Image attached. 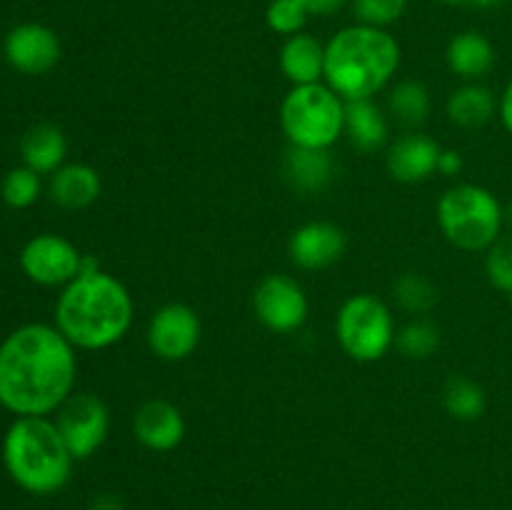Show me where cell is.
<instances>
[{"label": "cell", "mask_w": 512, "mask_h": 510, "mask_svg": "<svg viewBox=\"0 0 512 510\" xmlns=\"http://www.w3.org/2000/svg\"><path fill=\"white\" fill-rule=\"evenodd\" d=\"M75 375V348L55 325H20L0 343V405L18 418L55 413Z\"/></svg>", "instance_id": "1"}, {"label": "cell", "mask_w": 512, "mask_h": 510, "mask_svg": "<svg viewBox=\"0 0 512 510\" xmlns=\"http://www.w3.org/2000/svg\"><path fill=\"white\" fill-rule=\"evenodd\" d=\"M133 325V298L115 275L98 270L70 280L55 303V328L73 348L105 350Z\"/></svg>", "instance_id": "2"}, {"label": "cell", "mask_w": 512, "mask_h": 510, "mask_svg": "<svg viewBox=\"0 0 512 510\" xmlns=\"http://www.w3.org/2000/svg\"><path fill=\"white\" fill-rule=\"evenodd\" d=\"M400 68V45L385 28L348 25L325 43V85L345 103L370 100Z\"/></svg>", "instance_id": "3"}, {"label": "cell", "mask_w": 512, "mask_h": 510, "mask_svg": "<svg viewBox=\"0 0 512 510\" xmlns=\"http://www.w3.org/2000/svg\"><path fill=\"white\" fill-rule=\"evenodd\" d=\"M3 463L15 485L33 495H53L68 485L75 458L55 420L18 418L3 438Z\"/></svg>", "instance_id": "4"}, {"label": "cell", "mask_w": 512, "mask_h": 510, "mask_svg": "<svg viewBox=\"0 0 512 510\" xmlns=\"http://www.w3.org/2000/svg\"><path fill=\"white\" fill-rule=\"evenodd\" d=\"M435 215L448 243L465 253H483L503 235V205L483 185L460 183L448 188Z\"/></svg>", "instance_id": "5"}, {"label": "cell", "mask_w": 512, "mask_h": 510, "mask_svg": "<svg viewBox=\"0 0 512 510\" xmlns=\"http://www.w3.org/2000/svg\"><path fill=\"white\" fill-rule=\"evenodd\" d=\"M280 128L295 148L330 150L345 130V100L323 83L293 85L280 103Z\"/></svg>", "instance_id": "6"}, {"label": "cell", "mask_w": 512, "mask_h": 510, "mask_svg": "<svg viewBox=\"0 0 512 510\" xmlns=\"http://www.w3.org/2000/svg\"><path fill=\"white\" fill-rule=\"evenodd\" d=\"M335 335L348 358L358 363H375L395 343L393 313L375 295H350L338 310Z\"/></svg>", "instance_id": "7"}, {"label": "cell", "mask_w": 512, "mask_h": 510, "mask_svg": "<svg viewBox=\"0 0 512 510\" xmlns=\"http://www.w3.org/2000/svg\"><path fill=\"white\" fill-rule=\"evenodd\" d=\"M60 435L75 460H85L105 443L110 430L108 405L95 393H73L58 408Z\"/></svg>", "instance_id": "8"}, {"label": "cell", "mask_w": 512, "mask_h": 510, "mask_svg": "<svg viewBox=\"0 0 512 510\" xmlns=\"http://www.w3.org/2000/svg\"><path fill=\"white\" fill-rule=\"evenodd\" d=\"M255 318L280 335L295 333L308 320V295L290 275H265L253 293Z\"/></svg>", "instance_id": "9"}, {"label": "cell", "mask_w": 512, "mask_h": 510, "mask_svg": "<svg viewBox=\"0 0 512 510\" xmlns=\"http://www.w3.org/2000/svg\"><path fill=\"white\" fill-rule=\"evenodd\" d=\"M80 253L70 240L55 233H40L30 238L20 250V270L33 283L45 288L68 285L80 273Z\"/></svg>", "instance_id": "10"}, {"label": "cell", "mask_w": 512, "mask_h": 510, "mask_svg": "<svg viewBox=\"0 0 512 510\" xmlns=\"http://www.w3.org/2000/svg\"><path fill=\"white\" fill-rule=\"evenodd\" d=\"M203 325L198 313L185 303H165L148 323V345L155 358L165 363L188 360L198 350Z\"/></svg>", "instance_id": "11"}, {"label": "cell", "mask_w": 512, "mask_h": 510, "mask_svg": "<svg viewBox=\"0 0 512 510\" xmlns=\"http://www.w3.org/2000/svg\"><path fill=\"white\" fill-rule=\"evenodd\" d=\"M5 60L10 68L23 75H45L58 65L60 38L53 28L43 23H20L5 35Z\"/></svg>", "instance_id": "12"}, {"label": "cell", "mask_w": 512, "mask_h": 510, "mask_svg": "<svg viewBox=\"0 0 512 510\" xmlns=\"http://www.w3.org/2000/svg\"><path fill=\"white\" fill-rule=\"evenodd\" d=\"M348 240L343 228L328 220H313L293 230L288 243V253L293 263L303 270H325L338 263L345 255Z\"/></svg>", "instance_id": "13"}, {"label": "cell", "mask_w": 512, "mask_h": 510, "mask_svg": "<svg viewBox=\"0 0 512 510\" xmlns=\"http://www.w3.org/2000/svg\"><path fill=\"white\" fill-rule=\"evenodd\" d=\"M133 435L153 453H170L185 438V418L178 405L165 398L145 400L133 415Z\"/></svg>", "instance_id": "14"}, {"label": "cell", "mask_w": 512, "mask_h": 510, "mask_svg": "<svg viewBox=\"0 0 512 510\" xmlns=\"http://www.w3.org/2000/svg\"><path fill=\"white\" fill-rule=\"evenodd\" d=\"M443 148L425 133H405L388 148V173L398 183H423L438 170Z\"/></svg>", "instance_id": "15"}, {"label": "cell", "mask_w": 512, "mask_h": 510, "mask_svg": "<svg viewBox=\"0 0 512 510\" xmlns=\"http://www.w3.org/2000/svg\"><path fill=\"white\" fill-rule=\"evenodd\" d=\"M283 173L295 193H323L335 178V160L330 150L295 148L290 145L283 160Z\"/></svg>", "instance_id": "16"}, {"label": "cell", "mask_w": 512, "mask_h": 510, "mask_svg": "<svg viewBox=\"0 0 512 510\" xmlns=\"http://www.w3.org/2000/svg\"><path fill=\"white\" fill-rule=\"evenodd\" d=\"M100 190H103V183H100L98 170L85 163L60 165L50 175L48 183L50 200L65 210L90 208L100 198Z\"/></svg>", "instance_id": "17"}, {"label": "cell", "mask_w": 512, "mask_h": 510, "mask_svg": "<svg viewBox=\"0 0 512 510\" xmlns=\"http://www.w3.org/2000/svg\"><path fill=\"white\" fill-rule=\"evenodd\" d=\"M278 63L293 85L320 83L325 75V45L310 33L290 35L280 48Z\"/></svg>", "instance_id": "18"}, {"label": "cell", "mask_w": 512, "mask_h": 510, "mask_svg": "<svg viewBox=\"0 0 512 510\" xmlns=\"http://www.w3.org/2000/svg\"><path fill=\"white\" fill-rule=\"evenodd\" d=\"M445 60H448V68L458 78L468 80V83H478L480 78H485L493 70L495 48L483 33L465 30V33H458L450 40L448 50H445Z\"/></svg>", "instance_id": "19"}, {"label": "cell", "mask_w": 512, "mask_h": 510, "mask_svg": "<svg viewBox=\"0 0 512 510\" xmlns=\"http://www.w3.org/2000/svg\"><path fill=\"white\" fill-rule=\"evenodd\" d=\"M68 153V140L63 130L53 123H38L20 140V158L23 165L38 175H53L63 165Z\"/></svg>", "instance_id": "20"}, {"label": "cell", "mask_w": 512, "mask_h": 510, "mask_svg": "<svg viewBox=\"0 0 512 510\" xmlns=\"http://www.w3.org/2000/svg\"><path fill=\"white\" fill-rule=\"evenodd\" d=\"M345 135L360 153H375L388 140V120L373 100L345 103Z\"/></svg>", "instance_id": "21"}, {"label": "cell", "mask_w": 512, "mask_h": 510, "mask_svg": "<svg viewBox=\"0 0 512 510\" xmlns=\"http://www.w3.org/2000/svg\"><path fill=\"white\" fill-rule=\"evenodd\" d=\"M498 113V98L483 83H465L448 98V118L460 128H483Z\"/></svg>", "instance_id": "22"}, {"label": "cell", "mask_w": 512, "mask_h": 510, "mask_svg": "<svg viewBox=\"0 0 512 510\" xmlns=\"http://www.w3.org/2000/svg\"><path fill=\"white\" fill-rule=\"evenodd\" d=\"M443 408L450 418L473 423L488 408L483 385L475 383L468 375H453V378H448V383L443 388Z\"/></svg>", "instance_id": "23"}, {"label": "cell", "mask_w": 512, "mask_h": 510, "mask_svg": "<svg viewBox=\"0 0 512 510\" xmlns=\"http://www.w3.org/2000/svg\"><path fill=\"white\" fill-rule=\"evenodd\" d=\"M388 110L403 128H418L430 115V93L418 80H400L388 95Z\"/></svg>", "instance_id": "24"}, {"label": "cell", "mask_w": 512, "mask_h": 510, "mask_svg": "<svg viewBox=\"0 0 512 510\" xmlns=\"http://www.w3.org/2000/svg\"><path fill=\"white\" fill-rule=\"evenodd\" d=\"M400 308L410 315H428L438 305V288L420 273H403L393 285Z\"/></svg>", "instance_id": "25"}, {"label": "cell", "mask_w": 512, "mask_h": 510, "mask_svg": "<svg viewBox=\"0 0 512 510\" xmlns=\"http://www.w3.org/2000/svg\"><path fill=\"white\" fill-rule=\"evenodd\" d=\"M395 345L405 358L425 360L440 348V330L430 320H410L395 333Z\"/></svg>", "instance_id": "26"}, {"label": "cell", "mask_w": 512, "mask_h": 510, "mask_svg": "<svg viewBox=\"0 0 512 510\" xmlns=\"http://www.w3.org/2000/svg\"><path fill=\"white\" fill-rule=\"evenodd\" d=\"M40 190H43L40 175L35 173V170H30L28 165H20V168L10 170V173L5 175L3 185H0L3 203L15 210L30 208V205L40 198Z\"/></svg>", "instance_id": "27"}, {"label": "cell", "mask_w": 512, "mask_h": 510, "mask_svg": "<svg viewBox=\"0 0 512 510\" xmlns=\"http://www.w3.org/2000/svg\"><path fill=\"white\" fill-rule=\"evenodd\" d=\"M308 18V10L300 5V0H270L268 10H265V23H268V28L273 33L285 35V38L303 33Z\"/></svg>", "instance_id": "28"}, {"label": "cell", "mask_w": 512, "mask_h": 510, "mask_svg": "<svg viewBox=\"0 0 512 510\" xmlns=\"http://www.w3.org/2000/svg\"><path fill=\"white\" fill-rule=\"evenodd\" d=\"M353 10L358 23L385 28L398 23L408 10V0H353Z\"/></svg>", "instance_id": "29"}, {"label": "cell", "mask_w": 512, "mask_h": 510, "mask_svg": "<svg viewBox=\"0 0 512 510\" xmlns=\"http://www.w3.org/2000/svg\"><path fill=\"white\" fill-rule=\"evenodd\" d=\"M485 273L498 290L508 293L512 288V235H500L488 250H485Z\"/></svg>", "instance_id": "30"}, {"label": "cell", "mask_w": 512, "mask_h": 510, "mask_svg": "<svg viewBox=\"0 0 512 510\" xmlns=\"http://www.w3.org/2000/svg\"><path fill=\"white\" fill-rule=\"evenodd\" d=\"M308 15H318V18H325V15L338 13L345 5V0H300Z\"/></svg>", "instance_id": "31"}, {"label": "cell", "mask_w": 512, "mask_h": 510, "mask_svg": "<svg viewBox=\"0 0 512 510\" xmlns=\"http://www.w3.org/2000/svg\"><path fill=\"white\" fill-rule=\"evenodd\" d=\"M438 170L443 175H448V178H453V175H458L460 170H463V155L458 153V150H445L440 153V160H438Z\"/></svg>", "instance_id": "32"}, {"label": "cell", "mask_w": 512, "mask_h": 510, "mask_svg": "<svg viewBox=\"0 0 512 510\" xmlns=\"http://www.w3.org/2000/svg\"><path fill=\"white\" fill-rule=\"evenodd\" d=\"M498 115H500V120H503L505 130H508V133L512 135V80L508 85H505L503 95H500Z\"/></svg>", "instance_id": "33"}, {"label": "cell", "mask_w": 512, "mask_h": 510, "mask_svg": "<svg viewBox=\"0 0 512 510\" xmlns=\"http://www.w3.org/2000/svg\"><path fill=\"white\" fill-rule=\"evenodd\" d=\"M90 510H125L123 500L115 493H100L95 495L93 503H90Z\"/></svg>", "instance_id": "34"}, {"label": "cell", "mask_w": 512, "mask_h": 510, "mask_svg": "<svg viewBox=\"0 0 512 510\" xmlns=\"http://www.w3.org/2000/svg\"><path fill=\"white\" fill-rule=\"evenodd\" d=\"M98 270H103V268H100V260L95 258V255H83V258H80V273L78 275H90V273H98Z\"/></svg>", "instance_id": "35"}, {"label": "cell", "mask_w": 512, "mask_h": 510, "mask_svg": "<svg viewBox=\"0 0 512 510\" xmlns=\"http://www.w3.org/2000/svg\"><path fill=\"white\" fill-rule=\"evenodd\" d=\"M440 3H445V5H478V8H488V5H493L490 0H440Z\"/></svg>", "instance_id": "36"}, {"label": "cell", "mask_w": 512, "mask_h": 510, "mask_svg": "<svg viewBox=\"0 0 512 510\" xmlns=\"http://www.w3.org/2000/svg\"><path fill=\"white\" fill-rule=\"evenodd\" d=\"M503 215H505V223H508L510 228H512V200L503 208Z\"/></svg>", "instance_id": "37"}, {"label": "cell", "mask_w": 512, "mask_h": 510, "mask_svg": "<svg viewBox=\"0 0 512 510\" xmlns=\"http://www.w3.org/2000/svg\"><path fill=\"white\" fill-rule=\"evenodd\" d=\"M505 295H508V300H510V305H512V288H510L508 293H505Z\"/></svg>", "instance_id": "38"}, {"label": "cell", "mask_w": 512, "mask_h": 510, "mask_svg": "<svg viewBox=\"0 0 512 510\" xmlns=\"http://www.w3.org/2000/svg\"><path fill=\"white\" fill-rule=\"evenodd\" d=\"M490 3H500V0H490Z\"/></svg>", "instance_id": "39"}]
</instances>
